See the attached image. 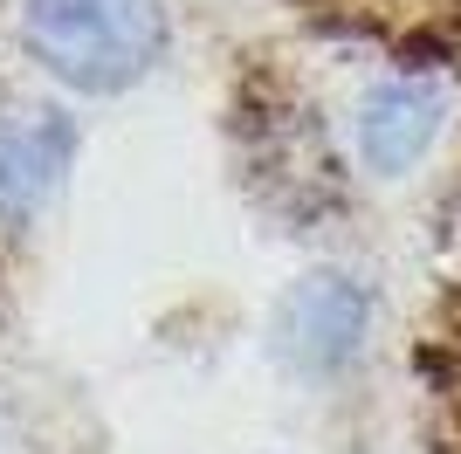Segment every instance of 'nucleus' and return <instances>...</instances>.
<instances>
[{
	"instance_id": "20e7f679",
	"label": "nucleus",
	"mask_w": 461,
	"mask_h": 454,
	"mask_svg": "<svg viewBox=\"0 0 461 454\" xmlns=\"http://www.w3.org/2000/svg\"><path fill=\"white\" fill-rule=\"evenodd\" d=\"M447 117V90L434 76H400V83H385V90L366 96V111H358V145H366V166L372 172H406L434 145Z\"/></svg>"
},
{
	"instance_id": "7ed1b4c3",
	"label": "nucleus",
	"mask_w": 461,
	"mask_h": 454,
	"mask_svg": "<svg viewBox=\"0 0 461 454\" xmlns=\"http://www.w3.org/2000/svg\"><path fill=\"white\" fill-rule=\"evenodd\" d=\"M77 159L69 117L49 104H0V213L21 221L62 186V172Z\"/></svg>"
},
{
	"instance_id": "f03ea898",
	"label": "nucleus",
	"mask_w": 461,
	"mask_h": 454,
	"mask_svg": "<svg viewBox=\"0 0 461 454\" xmlns=\"http://www.w3.org/2000/svg\"><path fill=\"white\" fill-rule=\"evenodd\" d=\"M366 338V289L345 283V276H303V283L283 296V317H276V344L296 372H330L345 365Z\"/></svg>"
},
{
	"instance_id": "f257e3e1",
	"label": "nucleus",
	"mask_w": 461,
	"mask_h": 454,
	"mask_svg": "<svg viewBox=\"0 0 461 454\" xmlns=\"http://www.w3.org/2000/svg\"><path fill=\"white\" fill-rule=\"evenodd\" d=\"M21 41L69 90H124L166 49V0H28Z\"/></svg>"
}]
</instances>
